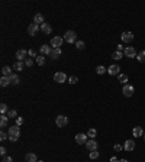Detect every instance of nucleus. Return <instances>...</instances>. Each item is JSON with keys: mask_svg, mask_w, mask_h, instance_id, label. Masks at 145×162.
<instances>
[{"mask_svg": "<svg viewBox=\"0 0 145 162\" xmlns=\"http://www.w3.org/2000/svg\"><path fill=\"white\" fill-rule=\"evenodd\" d=\"M9 80H10V84H13V86H18L19 83H20L18 74H15V72H12V74L9 75Z\"/></svg>", "mask_w": 145, "mask_h": 162, "instance_id": "18", "label": "nucleus"}, {"mask_svg": "<svg viewBox=\"0 0 145 162\" xmlns=\"http://www.w3.org/2000/svg\"><path fill=\"white\" fill-rule=\"evenodd\" d=\"M6 139H7V135L1 130V132H0V141H6Z\"/></svg>", "mask_w": 145, "mask_h": 162, "instance_id": "40", "label": "nucleus"}, {"mask_svg": "<svg viewBox=\"0 0 145 162\" xmlns=\"http://www.w3.org/2000/svg\"><path fill=\"white\" fill-rule=\"evenodd\" d=\"M36 64H38V65H44V64H45L44 55H38V56H36Z\"/></svg>", "mask_w": 145, "mask_h": 162, "instance_id": "31", "label": "nucleus"}, {"mask_svg": "<svg viewBox=\"0 0 145 162\" xmlns=\"http://www.w3.org/2000/svg\"><path fill=\"white\" fill-rule=\"evenodd\" d=\"M0 153H1L3 156H6V148H4V146H1V148H0Z\"/></svg>", "mask_w": 145, "mask_h": 162, "instance_id": "43", "label": "nucleus"}, {"mask_svg": "<svg viewBox=\"0 0 145 162\" xmlns=\"http://www.w3.org/2000/svg\"><path fill=\"white\" fill-rule=\"evenodd\" d=\"M96 72H97L99 75H102V74L108 72V68H105L103 65H97V67H96Z\"/></svg>", "mask_w": 145, "mask_h": 162, "instance_id": "28", "label": "nucleus"}, {"mask_svg": "<svg viewBox=\"0 0 145 162\" xmlns=\"http://www.w3.org/2000/svg\"><path fill=\"white\" fill-rule=\"evenodd\" d=\"M23 125V119L22 117H16V126H22Z\"/></svg>", "mask_w": 145, "mask_h": 162, "instance_id": "41", "label": "nucleus"}, {"mask_svg": "<svg viewBox=\"0 0 145 162\" xmlns=\"http://www.w3.org/2000/svg\"><path fill=\"white\" fill-rule=\"evenodd\" d=\"M60 55H61V48H52L48 56H50V58H52V59H57Z\"/></svg>", "mask_w": 145, "mask_h": 162, "instance_id": "16", "label": "nucleus"}, {"mask_svg": "<svg viewBox=\"0 0 145 162\" xmlns=\"http://www.w3.org/2000/svg\"><path fill=\"white\" fill-rule=\"evenodd\" d=\"M7 117H9V119H16V117H18V111H16V110H10V111L7 113Z\"/></svg>", "mask_w": 145, "mask_h": 162, "instance_id": "33", "label": "nucleus"}, {"mask_svg": "<svg viewBox=\"0 0 145 162\" xmlns=\"http://www.w3.org/2000/svg\"><path fill=\"white\" fill-rule=\"evenodd\" d=\"M108 72L110 75H119L121 74V67L118 65V64H115V65H110L108 68Z\"/></svg>", "mask_w": 145, "mask_h": 162, "instance_id": "10", "label": "nucleus"}, {"mask_svg": "<svg viewBox=\"0 0 145 162\" xmlns=\"http://www.w3.org/2000/svg\"><path fill=\"white\" fill-rule=\"evenodd\" d=\"M28 55H29L31 58H36V56H38V55H36V51H34V49H29V51H28Z\"/></svg>", "mask_w": 145, "mask_h": 162, "instance_id": "39", "label": "nucleus"}, {"mask_svg": "<svg viewBox=\"0 0 145 162\" xmlns=\"http://www.w3.org/2000/svg\"><path fill=\"white\" fill-rule=\"evenodd\" d=\"M96 135H97V130H96V129H93V127H91V129H89L87 136H89L90 139H94V138H96Z\"/></svg>", "mask_w": 145, "mask_h": 162, "instance_id": "29", "label": "nucleus"}, {"mask_svg": "<svg viewBox=\"0 0 145 162\" xmlns=\"http://www.w3.org/2000/svg\"><path fill=\"white\" fill-rule=\"evenodd\" d=\"M25 161H26V162H38V158H36L35 153L29 152V153H26V155H25Z\"/></svg>", "mask_w": 145, "mask_h": 162, "instance_id": "20", "label": "nucleus"}, {"mask_svg": "<svg viewBox=\"0 0 145 162\" xmlns=\"http://www.w3.org/2000/svg\"><path fill=\"white\" fill-rule=\"evenodd\" d=\"M87 141H89L87 133H78V135H75V142L78 145H86Z\"/></svg>", "mask_w": 145, "mask_h": 162, "instance_id": "4", "label": "nucleus"}, {"mask_svg": "<svg viewBox=\"0 0 145 162\" xmlns=\"http://www.w3.org/2000/svg\"><path fill=\"white\" fill-rule=\"evenodd\" d=\"M89 156H90V159H97L99 158V151H91L89 153Z\"/></svg>", "mask_w": 145, "mask_h": 162, "instance_id": "34", "label": "nucleus"}, {"mask_svg": "<svg viewBox=\"0 0 145 162\" xmlns=\"http://www.w3.org/2000/svg\"><path fill=\"white\" fill-rule=\"evenodd\" d=\"M118 80H119V83H121V84H123V86H125V84H128V80H129V78H128L126 74H119V75H118Z\"/></svg>", "mask_w": 145, "mask_h": 162, "instance_id": "23", "label": "nucleus"}, {"mask_svg": "<svg viewBox=\"0 0 145 162\" xmlns=\"http://www.w3.org/2000/svg\"><path fill=\"white\" fill-rule=\"evenodd\" d=\"M10 84V80H9V77H4V75H1V78H0V86L1 87H6V86H9Z\"/></svg>", "mask_w": 145, "mask_h": 162, "instance_id": "25", "label": "nucleus"}, {"mask_svg": "<svg viewBox=\"0 0 145 162\" xmlns=\"http://www.w3.org/2000/svg\"><path fill=\"white\" fill-rule=\"evenodd\" d=\"M32 59H34V58H26V59H25V65H26V67H32V64H34Z\"/></svg>", "mask_w": 145, "mask_h": 162, "instance_id": "36", "label": "nucleus"}, {"mask_svg": "<svg viewBox=\"0 0 145 162\" xmlns=\"http://www.w3.org/2000/svg\"><path fill=\"white\" fill-rule=\"evenodd\" d=\"M23 65H25V62H22V61H16V62L13 64V67H12V68H13L16 72H20L22 70H23Z\"/></svg>", "mask_w": 145, "mask_h": 162, "instance_id": "21", "label": "nucleus"}, {"mask_svg": "<svg viewBox=\"0 0 145 162\" xmlns=\"http://www.w3.org/2000/svg\"><path fill=\"white\" fill-rule=\"evenodd\" d=\"M144 141H145V132H144Z\"/></svg>", "mask_w": 145, "mask_h": 162, "instance_id": "46", "label": "nucleus"}, {"mask_svg": "<svg viewBox=\"0 0 145 162\" xmlns=\"http://www.w3.org/2000/svg\"><path fill=\"white\" fill-rule=\"evenodd\" d=\"M136 59H138L139 62H145V51L138 52V55H136Z\"/></svg>", "mask_w": 145, "mask_h": 162, "instance_id": "30", "label": "nucleus"}, {"mask_svg": "<svg viewBox=\"0 0 145 162\" xmlns=\"http://www.w3.org/2000/svg\"><path fill=\"white\" fill-rule=\"evenodd\" d=\"M115 151H116V152H122V151H123V145L116 143L115 145Z\"/></svg>", "mask_w": 145, "mask_h": 162, "instance_id": "38", "label": "nucleus"}, {"mask_svg": "<svg viewBox=\"0 0 145 162\" xmlns=\"http://www.w3.org/2000/svg\"><path fill=\"white\" fill-rule=\"evenodd\" d=\"M26 54H28V51H26V49H19L18 52H16V58H18V61H25V59H26Z\"/></svg>", "mask_w": 145, "mask_h": 162, "instance_id": "17", "label": "nucleus"}, {"mask_svg": "<svg viewBox=\"0 0 145 162\" xmlns=\"http://www.w3.org/2000/svg\"><path fill=\"white\" fill-rule=\"evenodd\" d=\"M1 162H13V159H12V156H3Z\"/></svg>", "mask_w": 145, "mask_h": 162, "instance_id": "42", "label": "nucleus"}, {"mask_svg": "<svg viewBox=\"0 0 145 162\" xmlns=\"http://www.w3.org/2000/svg\"><path fill=\"white\" fill-rule=\"evenodd\" d=\"M54 80L57 83H60V84H62V83H65L67 81V75L64 74L62 71H58L54 74Z\"/></svg>", "mask_w": 145, "mask_h": 162, "instance_id": "7", "label": "nucleus"}, {"mask_svg": "<svg viewBox=\"0 0 145 162\" xmlns=\"http://www.w3.org/2000/svg\"><path fill=\"white\" fill-rule=\"evenodd\" d=\"M122 93H123L125 97H132V94L135 93V88H134V86H131V84H125L123 88H122Z\"/></svg>", "mask_w": 145, "mask_h": 162, "instance_id": "5", "label": "nucleus"}, {"mask_svg": "<svg viewBox=\"0 0 145 162\" xmlns=\"http://www.w3.org/2000/svg\"><path fill=\"white\" fill-rule=\"evenodd\" d=\"M10 74H12V68H10V67H7V65H6V67H3V68H1V75L9 77Z\"/></svg>", "mask_w": 145, "mask_h": 162, "instance_id": "26", "label": "nucleus"}, {"mask_svg": "<svg viewBox=\"0 0 145 162\" xmlns=\"http://www.w3.org/2000/svg\"><path fill=\"white\" fill-rule=\"evenodd\" d=\"M39 28H41L39 25H36V23H31V25L28 26V34H29V35H32V36H35Z\"/></svg>", "mask_w": 145, "mask_h": 162, "instance_id": "12", "label": "nucleus"}, {"mask_svg": "<svg viewBox=\"0 0 145 162\" xmlns=\"http://www.w3.org/2000/svg\"><path fill=\"white\" fill-rule=\"evenodd\" d=\"M132 135H134V138H141V136H144V130H142V127H141V126L134 127Z\"/></svg>", "mask_w": 145, "mask_h": 162, "instance_id": "14", "label": "nucleus"}, {"mask_svg": "<svg viewBox=\"0 0 145 162\" xmlns=\"http://www.w3.org/2000/svg\"><path fill=\"white\" fill-rule=\"evenodd\" d=\"M51 46H48V45H41L39 46V52L42 55H50V52H51Z\"/></svg>", "mask_w": 145, "mask_h": 162, "instance_id": "19", "label": "nucleus"}, {"mask_svg": "<svg viewBox=\"0 0 145 162\" xmlns=\"http://www.w3.org/2000/svg\"><path fill=\"white\" fill-rule=\"evenodd\" d=\"M118 162H129V161H128V159H119Z\"/></svg>", "mask_w": 145, "mask_h": 162, "instance_id": "45", "label": "nucleus"}, {"mask_svg": "<svg viewBox=\"0 0 145 162\" xmlns=\"http://www.w3.org/2000/svg\"><path fill=\"white\" fill-rule=\"evenodd\" d=\"M112 58H113V59H116V61H119V59H122V58H123V52H121V51H115V52L112 54Z\"/></svg>", "mask_w": 145, "mask_h": 162, "instance_id": "27", "label": "nucleus"}, {"mask_svg": "<svg viewBox=\"0 0 145 162\" xmlns=\"http://www.w3.org/2000/svg\"><path fill=\"white\" fill-rule=\"evenodd\" d=\"M123 151H126V152L135 151V141H134V139H128V141H125V143H123Z\"/></svg>", "mask_w": 145, "mask_h": 162, "instance_id": "6", "label": "nucleus"}, {"mask_svg": "<svg viewBox=\"0 0 145 162\" xmlns=\"http://www.w3.org/2000/svg\"><path fill=\"white\" fill-rule=\"evenodd\" d=\"M75 46H77V49H80V51H81V49H84V48H86V44H84L83 41H77V42H75Z\"/></svg>", "mask_w": 145, "mask_h": 162, "instance_id": "32", "label": "nucleus"}, {"mask_svg": "<svg viewBox=\"0 0 145 162\" xmlns=\"http://www.w3.org/2000/svg\"><path fill=\"white\" fill-rule=\"evenodd\" d=\"M123 55L128 56V58H135L138 54H136V49H135L134 46H126L125 51H123Z\"/></svg>", "mask_w": 145, "mask_h": 162, "instance_id": "8", "label": "nucleus"}, {"mask_svg": "<svg viewBox=\"0 0 145 162\" xmlns=\"http://www.w3.org/2000/svg\"><path fill=\"white\" fill-rule=\"evenodd\" d=\"M38 162H44V161H38Z\"/></svg>", "mask_w": 145, "mask_h": 162, "instance_id": "47", "label": "nucleus"}, {"mask_svg": "<svg viewBox=\"0 0 145 162\" xmlns=\"http://www.w3.org/2000/svg\"><path fill=\"white\" fill-rule=\"evenodd\" d=\"M121 38H122V41H123V42L129 44V42H132V41H134V34H132V32H123V34L121 35Z\"/></svg>", "mask_w": 145, "mask_h": 162, "instance_id": "13", "label": "nucleus"}, {"mask_svg": "<svg viewBox=\"0 0 145 162\" xmlns=\"http://www.w3.org/2000/svg\"><path fill=\"white\" fill-rule=\"evenodd\" d=\"M118 161H119V159H118L116 156H112V158H110V162H118Z\"/></svg>", "mask_w": 145, "mask_h": 162, "instance_id": "44", "label": "nucleus"}, {"mask_svg": "<svg viewBox=\"0 0 145 162\" xmlns=\"http://www.w3.org/2000/svg\"><path fill=\"white\" fill-rule=\"evenodd\" d=\"M34 23H36V25H42V23H45V22H44V16H42L41 13L35 15V18H34Z\"/></svg>", "mask_w": 145, "mask_h": 162, "instance_id": "24", "label": "nucleus"}, {"mask_svg": "<svg viewBox=\"0 0 145 162\" xmlns=\"http://www.w3.org/2000/svg\"><path fill=\"white\" fill-rule=\"evenodd\" d=\"M62 42H64V38H61V36H54V38L51 39V46H52V48H60V46L62 45Z\"/></svg>", "mask_w": 145, "mask_h": 162, "instance_id": "9", "label": "nucleus"}, {"mask_svg": "<svg viewBox=\"0 0 145 162\" xmlns=\"http://www.w3.org/2000/svg\"><path fill=\"white\" fill-rule=\"evenodd\" d=\"M0 113H1V114H6V113H7V104H4V103L0 104Z\"/></svg>", "mask_w": 145, "mask_h": 162, "instance_id": "35", "label": "nucleus"}, {"mask_svg": "<svg viewBox=\"0 0 145 162\" xmlns=\"http://www.w3.org/2000/svg\"><path fill=\"white\" fill-rule=\"evenodd\" d=\"M7 123H9V117L6 114H1L0 116V127H7Z\"/></svg>", "mask_w": 145, "mask_h": 162, "instance_id": "22", "label": "nucleus"}, {"mask_svg": "<svg viewBox=\"0 0 145 162\" xmlns=\"http://www.w3.org/2000/svg\"><path fill=\"white\" fill-rule=\"evenodd\" d=\"M67 123H68V119H67V116H57V119H55V125L58 127H64L67 126Z\"/></svg>", "mask_w": 145, "mask_h": 162, "instance_id": "3", "label": "nucleus"}, {"mask_svg": "<svg viewBox=\"0 0 145 162\" xmlns=\"http://www.w3.org/2000/svg\"><path fill=\"white\" fill-rule=\"evenodd\" d=\"M64 41H67V44H74L77 42V35L74 31H67L64 35Z\"/></svg>", "mask_w": 145, "mask_h": 162, "instance_id": "2", "label": "nucleus"}, {"mask_svg": "<svg viewBox=\"0 0 145 162\" xmlns=\"http://www.w3.org/2000/svg\"><path fill=\"white\" fill-rule=\"evenodd\" d=\"M20 138V129L19 126H9V141L10 142H16Z\"/></svg>", "mask_w": 145, "mask_h": 162, "instance_id": "1", "label": "nucleus"}, {"mask_svg": "<svg viewBox=\"0 0 145 162\" xmlns=\"http://www.w3.org/2000/svg\"><path fill=\"white\" fill-rule=\"evenodd\" d=\"M77 81H78V78H77L75 75H72V77H70V78H68V83H70V84H75Z\"/></svg>", "mask_w": 145, "mask_h": 162, "instance_id": "37", "label": "nucleus"}, {"mask_svg": "<svg viewBox=\"0 0 145 162\" xmlns=\"http://www.w3.org/2000/svg\"><path fill=\"white\" fill-rule=\"evenodd\" d=\"M41 31H42L44 34L50 35V34L52 32V26H51L50 23H42V25H41Z\"/></svg>", "mask_w": 145, "mask_h": 162, "instance_id": "15", "label": "nucleus"}, {"mask_svg": "<svg viewBox=\"0 0 145 162\" xmlns=\"http://www.w3.org/2000/svg\"><path fill=\"white\" fill-rule=\"evenodd\" d=\"M97 146H99V145H97V142H96V141H94V139H89V141H87V143H86V148H87V151H97Z\"/></svg>", "mask_w": 145, "mask_h": 162, "instance_id": "11", "label": "nucleus"}]
</instances>
